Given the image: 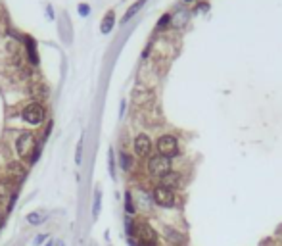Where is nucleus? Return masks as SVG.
Masks as SVG:
<instances>
[{
    "mask_svg": "<svg viewBox=\"0 0 282 246\" xmlns=\"http://www.w3.org/2000/svg\"><path fill=\"white\" fill-rule=\"evenodd\" d=\"M88 12H90V8H88L87 4H83V6H79V14H83V16H87Z\"/></svg>",
    "mask_w": 282,
    "mask_h": 246,
    "instance_id": "obj_21",
    "label": "nucleus"
},
{
    "mask_svg": "<svg viewBox=\"0 0 282 246\" xmlns=\"http://www.w3.org/2000/svg\"><path fill=\"white\" fill-rule=\"evenodd\" d=\"M33 146H35V135L31 131H23L16 141V152L19 154V158L29 156L33 152Z\"/></svg>",
    "mask_w": 282,
    "mask_h": 246,
    "instance_id": "obj_5",
    "label": "nucleus"
},
{
    "mask_svg": "<svg viewBox=\"0 0 282 246\" xmlns=\"http://www.w3.org/2000/svg\"><path fill=\"white\" fill-rule=\"evenodd\" d=\"M184 2H192V0H184Z\"/></svg>",
    "mask_w": 282,
    "mask_h": 246,
    "instance_id": "obj_26",
    "label": "nucleus"
},
{
    "mask_svg": "<svg viewBox=\"0 0 282 246\" xmlns=\"http://www.w3.org/2000/svg\"><path fill=\"white\" fill-rule=\"evenodd\" d=\"M131 98H133V102L137 106H150L154 102V98H156V94H154V90H150L148 87H144V85H139V87L133 88V94H131Z\"/></svg>",
    "mask_w": 282,
    "mask_h": 246,
    "instance_id": "obj_6",
    "label": "nucleus"
},
{
    "mask_svg": "<svg viewBox=\"0 0 282 246\" xmlns=\"http://www.w3.org/2000/svg\"><path fill=\"white\" fill-rule=\"evenodd\" d=\"M46 239H48V235H38L35 241H33V245H35V246H40L42 243H44V241H46Z\"/></svg>",
    "mask_w": 282,
    "mask_h": 246,
    "instance_id": "obj_20",
    "label": "nucleus"
},
{
    "mask_svg": "<svg viewBox=\"0 0 282 246\" xmlns=\"http://www.w3.org/2000/svg\"><path fill=\"white\" fill-rule=\"evenodd\" d=\"M21 118L29 125H40L44 122V118H46V110H44V106L40 102H31V104H27L23 108Z\"/></svg>",
    "mask_w": 282,
    "mask_h": 246,
    "instance_id": "obj_2",
    "label": "nucleus"
},
{
    "mask_svg": "<svg viewBox=\"0 0 282 246\" xmlns=\"http://www.w3.org/2000/svg\"><path fill=\"white\" fill-rule=\"evenodd\" d=\"M125 211L129 213V215H133L135 213V204H133V194L131 193H127L125 194Z\"/></svg>",
    "mask_w": 282,
    "mask_h": 246,
    "instance_id": "obj_13",
    "label": "nucleus"
},
{
    "mask_svg": "<svg viewBox=\"0 0 282 246\" xmlns=\"http://www.w3.org/2000/svg\"><path fill=\"white\" fill-rule=\"evenodd\" d=\"M144 2H146V0H137V2H135V4H133V6H131L127 12H125V18H123L125 21H129V19L133 18L135 14H139V12H141V8L144 6Z\"/></svg>",
    "mask_w": 282,
    "mask_h": 246,
    "instance_id": "obj_12",
    "label": "nucleus"
},
{
    "mask_svg": "<svg viewBox=\"0 0 282 246\" xmlns=\"http://www.w3.org/2000/svg\"><path fill=\"white\" fill-rule=\"evenodd\" d=\"M2 223H4V217H2V213H0V229H2Z\"/></svg>",
    "mask_w": 282,
    "mask_h": 246,
    "instance_id": "obj_23",
    "label": "nucleus"
},
{
    "mask_svg": "<svg viewBox=\"0 0 282 246\" xmlns=\"http://www.w3.org/2000/svg\"><path fill=\"white\" fill-rule=\"evenodd\" d=\"M133 148H135V152H137V156H150V152H152V139L148 137V135H137L135 137V141H133Z\"/></svg>",
    "mask_w": 282,
    "mask_h": 246,
    "instance_id": "obj_8",
    "label": "nucleus"
},
{
    "mask_svg": "<svg viewBox=\"0 0 282 246\" xmlns=\"http://www.w3.org/2000/svg\"><path fill=\"white\" fill-rule=\"evenodd\" d=\"M119 158H121V167H123L125 171H129V169H131V167H133V160H131V156H129V154H121V156H119Z\"/></svg>",
    "mask_w": 282,
    "mask_h": 246,
    "instance_id": "obj_15",
    "label": "nucleus"
},
{
    "mask_svg": "<svg viewBox=\"0 0 282 246\" xmlns=\"http://www.w3.org/2000/svg\"><path fill=\"white\" fill-rule=\"evenodd\" d=\"M169 18H171V16H169V14H167V16H163V19H161V21H159V25H165V23H167V21H169Z\"/></svg>",
    "mask_w": 282,
    "mask_h": 246,
    "instance_id": "obj_22",
    "label": "nucleus"
},
{
    "mask_svg": "<svg viewBox=\"0 0 282 246\" xmlns=\"http://www.w3.org/2000/svg\"><path fill=\"white\" fill-rule=\"evenodd\" d=\"M180 181H182V177L178 175L176 171H169L165 177H161V185L167 187V189H171V191L180 187Z\"/></svg>",
    "mask_w": 282,
    "mask_h": 246,
    "instance_id": "obj_9",
    "label": "nucleus"
},
{
    "mask_svg": "<svg viewBox=\"0 0 282 246\" xmlns=\"http://www.w3.org/2000/svg\"><path fill=\"white\" fill-rule=\"evenodd\" d=\"M171 171V160L161 156V154H156L148 160V173L156 179H161Z\"/></svg>",
    "mask_w": 282,
    "mask_h": 246,
    "instance_id": "obj_1",
    "label": "nucleus"
},
{
    "mask_svg": "<svg viewBox=\"0 0 282 246\" xmlns=\"http://www.w3.org/2000/svg\"><path fill=\"white\" fill-rule=\"evenodd\" d=\"M152 200H154V204H158L161 208H173L175 206V193L163 185H158L152 191Z\"/></svg>",
    "mask_w": 282,
    "mask_h": 246,
    "instance_id": "obj_4",
    "label": "nucleus"
},
{
    "mask_svg": "<svg viewBox=\"0 0 282 246\" xmlns=\"http://www.w3.org/2000/svg\"><path fill=\"white\" fill-rule=\"evenodd\" d=\"M100 210H102V194H100V191H98V193H96V198H94V208H92L94 217H98Z\"/></svg>",
    "mask_w": 282,
    "mask_h": 246,
    "instance_id": "obj_14",
    "label": "nucleus"
},
{
    "mask_svg": "<svg viewBox=\"0 0 282 246\" xmlns=\"http://www.w3.org/2000/svg\"><path fill=\"white\" fill-rule=\"evenodd\" d=\"M46 246H54V243H52V241H50V243H48V245H46Z\"/></svg>",
    "mask_w": 282,
    "mask_h": 246,
    "instance_id": "obj_24",
    "label": "nucleus"
},
{
    "mask_svg": "<svg viewBox=\"0 0 282 246\" xmlns=\"http://www.w3.org/2000/svg\"><path fill=\"white\" fill-rule=\"evenodd\" d=\"M165 237H167V241L173 243V245H184V235H180L176 229L167 227L165 229Z\"/></svg>",
    "mask_w": 282,
    "mask_h": 246,
    "instance_id": "obj_11",
    "label": "nucleus"
},
{
    "mask_svg": "<svg viewBox=\"0 0 282 246\" xmlns=\"http://www.w3.org/2000/svg\"><path fill=\"white\" fill-rule=\"evenodd\" d=\"M158 154L165 158H173L178 154V139L175 135H161L158 139Z\"/></svg>",
    "mask_w": 282,
    "mask_h": 246,
    "instance_id": "obj_3",
    "label": "nucleus"
},
{
    "mask_svg": "<svg viewBox=\"0 0 282 246\" xmlns=\"http://www.w3.org/2000/svg\"><path fill=\"white\" fill-rule=\"evenodd\" d=\"M81 158H83V142L77 144V150H75V164L81 165Z\"/></svg>",
    "mask_w": 282,
    "mask_h": 246,
    "instance_id": "obj_18",
    "label": "nucleus"
},
{
    "mask_svg": "<svg viewBox=\"0 0 282 246\" xmlns=\"http://www.w3.org/2000/svg\"><path fill=\"white\" fill-rule=\"evenodd\" d=\"M25 41H27V48H29V56H31V60H33V62H35V64H36V54H35V44H33V39H29V37H27Z\"/></svg>",
    "mask_w": 282,
    "mask_h": 246,
    "instance_id": "obj_17",
    "label": "nucleus"
},
{
    "mask_svg": "<svg viewBox=\"0 0 282 246\" xmlns=\"http://www.w3.org/2000/svg\"><path fill=\"white\" fill-rule=\"evenodd\" d=\"M133 239H135L137 243H156V241H158V235H156V231L150 227L148 223H139V225L135 227Z\"/></svg>",
    "mask_w": 282,
    "mask_h": 246,
    "instance_id": "obj_7",
    "label": "nucleus"
},
{
    "mask_svg": "<svg viewBox=\"0 0 282 246\" xmlns=\"http://www.w3.org/2000/svg\"><path fill=\"white\" fill-rule=\"evenodd\" d=\"M109 173L115 177V165H113V150H109Z\"/></svg>",
    "mask_w": 282,
    "mask_h": 246,
    "instance_id": "obj_19",
    "label": "nucleus"
},
{
    "mask_svg": "<svg viewBox=\"0 0 282 246\" xmlns=\"http://www.w3.org/2000/svg\"><path fill=\"white\" fill-rule=\"evenodd\" d=\"M113 25H115V14L107 12L106 16H104V19H102V23H100V31L106 35V33H109L113 29Z\"/></svg>",
    "mask_w": 282,
    "mask_h": 246,
    "instance_id": "obj_10",
    "label": "nucleus"
},
{
    "mask_svg": "<svg viewBox=\"0 0 282 246\" xmlns=\"http://www.w3.org/2000/svg\"><path fill=\"white\" fill-rule=\"evenodd\" d=\"M56 246H66V245H62V243H60V245H56Z\"/></svg>",
    "mask_w": 282,
    "mask_h": 246,
    "instance_id": "obj_25",
    "label": "nucleus"
},
{
    "mask_svg": "<svg viewBox=\"0 0 282 246\" xmlns=\"http://www.w3.org/2000/svg\"><path fill=\"white\" fill-rule=\"evenodd\" d=\"M42 219H44V217H42L40 213H36V211L35 213H29V215H27V223H29V225H38Z\"/></svg>",
    "mask_w": 282,
    "mask_h": 246,
    "instance_id": "obj_16",
    "label": "nucleus"
}]
</instances>
